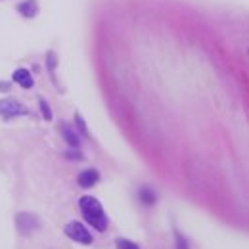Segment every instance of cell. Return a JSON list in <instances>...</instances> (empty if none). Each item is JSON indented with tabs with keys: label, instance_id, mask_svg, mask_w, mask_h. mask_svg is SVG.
Instances as JSON below:
<instances>
[{
	"label": "cell",
	"instance_id": "10",
	"mask_svg": "<svg viewBox=\"0 0 249 249\" xmlns=\"http://www.w3.org/2000/svg\"><path fill=\"white\" fill-rule=\"evenodd\" d=\"M138 197H140V203H144V205H148V207H152V205L157 201L156 192H154L150 186L140 188V190H138Z\"/></svg>",
	"mask_w": 249,
	"mask_h": 249
},
{
	"label": "cell",
	"instance_id": "1",
	"mask_svg": "<svg viewBox=\"0 0 249 249\" xmlns=\"http://www.w3.org/2000/svg\"><path fill=\"white\" fill-rule=\"evenodd\" d=\"M79 209H81L85 220L92 226L96 232L102 234V232L107 230L109 220H107V215H106L102 203H100L96 197H92V196H83V197L79 199Z\"/></svg>",
	"mask_w": 249,
	"mask_h": 249
},
{
	"label": "cell",
	"instance_id": "5",
	"mask_svg": "<svg viewBox=\"0 0 249 249\" xmlns=\"http://www.w3.org/2000/svg\"><path fill=\"white\" fill-rule=\"evenodd\" d=\"M60 132H62L63 140L67 142L69 148L77 150V148L81 146V134H79L71 124H67L65 121H62V123H60Z\"/></svg>",
	"mask_w": 249,
	"mask_h": 249
},
{
	"label": "cell",
	"instance_id": "17",
	"mask_svg": "<svg viewBox=\"0 0 249 249\" xmlns=\"http://www.w3.org/2000/svg\"><path fill=\"white\" fill-rule=\"evenodd\" d=\"M248 56H249V50H248Z\"/></svg>",
	"mask_w": 249,
	"mask_h": 249
},
{
	"label": "cell",
	"instance_id": "15",
	"mask_svg": "<svg viewBox=\"0 0 249 249\" xmlns=\"http://www.w3.org/2000/svg\"><path fill=\"white\" fill-rule=\"evenodd\" d=\"M175 236H177V246H178V249H188V244L184 242V238H182L178 232H177Z\"/></svg>",
	"mask_w": 249,
	"mask_h": 249
},
{
	"label": "cell",
	"instance_id": "11",
	"mask_svg": "<svg viewBox=\"0 0 249 249\" xmlns=\"http://www.w3.org/2000/svg\"><path fill=\"white\" fill-rule=\"evenodd\" d=\"M38 106H40L42 119H44V121H52V119H54V115H52V107H50V104H48L44 98H40V100H38Z\"/></svg>",
	"mask_w": 249,
	"mask_h": 249
},
{
	"label": "cell",
	"instance_id": "2",
	"mask_svg": "<svg viewBox=\"0 0 249 249\" xmlns=\"http://www.w3.org/2000/svg\"><path fill=\"white\" fill-rule=\"evenodd\" d=\"M63 232L69 240L81 244V246H90L92 244V234L87 230L85 224H81L79 220H69L65 226H63Z\"/></svg>",
	"mask_w": 249,
	"mask_h": 249
},
{
	"label": "cell",
	"instance_id": "4",
	"mask_svg": "<svg viewBox=\"0 0 249 249\" xmlns=\"http://www.w3.org/2000/svg\"><path fill=\"white\" fill-rule=\"evenodd\" d=\"M19 115H27V109L23 104H19L16 98H0V117L4 121H10L14 117H19Z\"/></svg>",
	"mask_w": 249,
	"mask_h": 249
},
{
	"label": "cell",
	"instance_id": "13",
	"mask_svg": "<svg viewBox=\"0 0 249 249\" xmlns=\"http://www.w3.org/2000/svg\"><path fill=\"white\" fill-rule=\"evenodd\" d=\"M115 248L117 249H140L138 244H134V242H130V240H126V238H117V240H115Z\"/></svg>",
	"mask_w": 249,
	"mask_h": 249
},
{
	"label": "cell",
	"instance_id": "9",
	"mask_svg": "<svg viewBox=\"0 0 249 249\" xmlns=\"http://www.w3.org/2000/svg\"><path fill=\"white\" fill-rule=\"evenodd\" d=\"M46 67H48L50 79L54 81L56 89H58V90H63L62 87H60V83H58V75H56V69H58V58H56V54H54V52H48V54H46Z\"/></svg>",
	"mask_w": 249,
	"mask_h": 249
},
{
	"label": "cell",
	"instance_id": "8",
	"mask_svg": "<svg viewBox=\"0 0 249 249\" xmlns=\"http://www.w3.org/2000/svg\"><path fill=\"white\" fill-rule=\"evenodd\" d=\"M100 180V173L96 169H87L77 177V182L81 188H92Z\"/></svg>",
	"mask_w": 249,
	"mask_h": 249
},
{
	"label": "cell",
	"instance_id": "12",
	"mask_svg": "<svg viewBox=\"0 0 249 249\" xmlns=\"http://www.w3.org/2000/svg\"><path fill=\"white\" fill-rule=\"evenodd\" d=\"M73 119H75V126H77V130L81 132V136H85V138H89L90 134H89V128H87V123H85V119H83V115H81V113L77 111Z\"/></svg>",
	"mask_w": 249,
	"mask_h": 249
},
{
	"label": "cell",
	"instance_id": "14",
	"mask_svg": "<svg viewBox=\"0 0 249 249\" xmlns=\"http://www.w3.org/2000/svg\"><path fill=\"white\" fill-rule=\"evenodd\" d=\"M65 157H67V159H71V161H83V159H85L81 152H77V150H73V148H71L69 152H65Z\"/></svg>",
	"mask_w": 249,
	"mask_h": 249
},
{
	"label": "cell",
	"instance_id": "16",
	"mask_svg": "<svg viewBox=\"0 0 249 249\" xmlns=\"http://www.w3.org/2000/svg\"><path fill=\"white\" fill-rule=\"evenodd\" d=\"M10 89H12V83H4V81H0V92H10Z\"/></svg>",
	"mask_w": 249,
	"mask_h": 249
},
{
	"label": "cell",
	"instance_id": "6",
	"mask_svg": "<svg viewBox=\"0 0 249 249\" xmlns=\"http://www.w3.org/2000/svg\"><path fill=\"white\" fill-rule=\"evenodd\" d=\"M12 79H14V83H16V85H19V87H21V89H25V90L33 89V85H35V79H33L31 71H29V69H25V67L16 69V71H14V75H12Z\"/></svg>",
	"mask_w": 249,
	"mask_h": 249
},
{
	"label": "cell",
	"instance_id": "3",
	"mask_svg": "<svg viewBox=\"0 0 249 249\" xmlns=\"http://www.w3.org/2000/svg\"><path fill=\"white\" fill-rule=\"evenodd\" d=\"M40 226H42V222H40V218L36 217L35 213L21 211V213L16 215V228H18V232L21 236H31L33 232L40 230Z\"/></svg>",
	"mask_w": 249,
	"mask_h": 249
},
{
	"label": "cell",
	"instance_id": "7",
	"mask_svg": "<svg viewBox=\"0 0 249 249\" xmlns=\"http://www.w3.org/2000/svg\"><path fill=\"white\" fill-rule=\"evenodd\" d=\"M18 12H19L23 18L33 19V18H36V16H38L40 8H38V2H36V0H23V2H19V4H18Z\"/></svg>",
	"mask_w": 249,
	"mask_h": 249
}]
</instances>
